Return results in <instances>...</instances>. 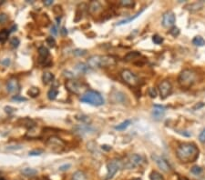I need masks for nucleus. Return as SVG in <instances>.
<instances>
[{
	"label": "nucleus",
	"instance_id": "obj_1",
	"mask_svg": "<svg viewBox=\"0 0 205 180\" xmlns=\"http://www.w3.org/2000/svg\"><path fill=\"white\" fill-rule=\"evenodd\" d=\"M176 156L182 163L194 162L199 157V149L193 143H183L177 147Z\"/></svg>",
	"mask_w": 205,
	"mask_h": 180
},
{
	"label": "nucleus",
	"instance_id": "obj_2",
	"mask_svg": "<svg viewBox=\"0 0 205 180\" xmlns=\"http://www.w3.org/2000/svg\"><path fill=\"white\" fill-rule=\"evenodd\" d=\"M117 64V59L112 56H99L95 55L88 59V66L90 68L109 67Z\"/></svg>",
	"mask_w": 205,
	"mask_h": 180
},
{
	"label": "nucleus",
	"instance_id": "obj_3",
	"mask_svg": "<svg viewBox=\"0 0 205 180\" xmlns=\"http://www.w3.org/2000/svg\"><path fill=\"white\" fill-rule=\"evenodd\" d=\"M80 101L83 103H87L95 107H99L104 104V99L102 96L94 90H88L86 91L82 96L80 97Z\"/></svg>",
	"mask_w": 205,
	"mask_h": 180
},
{
	"label": "nucleus",
	"instance_id": "obj_4",
	"mask_svg": "<svg viewBox=\"0 0 205 180\" xmlns=\"http://www.w3.org/2000/svg\"><path fill=\"white\" fill-rule=\"evenodd\" d=\"M196 78H197V76L194 71L190 70V69H185L180 74L178 81L181 87L189 88L195 83Z\"/></svg>",
	"mask_w": 205,
	"mask_h": 180
},
{
	"label": "nucleus",
	"instance_id": "obj_5",
	"mask_svg": "<svg viewBox=\"0 0 205 180\" xmlns=\"http://www.w3.org/2000/svg\"><path fill=\"white\" fill-rule=\"evenodd\" d=\"M124 167L123 165V161H121L120 159H112L109 161V163L107 164V176L105 180H110L114 176L115 174Z\"/></svg>",
	"mask_w": 205,
	"mask_h": 180
},
{
	"label": "nucleus",
	"instance_id": "obj_6",
	"mask_svg": "<svg viewBox=\"0 0 205 180\" xmlns=\"http://www.w3.org/2000/svg\"><path fill=\"white\" fill-rule=\"evenodd\" d=\"M46 143L48 147L55 153H60L65 148V142L58 136H50Z\"/></svg>",
	"mask_w": 205,
	"mask_h": 180
},
{
	"label": "nucleus",
	"instance_id": "obj_7",
	"mask_svg": "<svg viewBox=\"0 0 205 180\" xmlns=\"http://www.w3.org/2000/svg\"><path fill=\"white\" fill-rule=\"evenodd\" d=\"M121 78L123 81L131 86H136L140 84V79L139 77L129 69H125L121 72Z\"/></svg>",
	"mask_w": 205,
	"mask_h": 180
},
{
	"label": "nucleus",
	"instance_id": "obj_8",
	"mask_svg": "<svg viewBox=\"0 0 205 180\" xmlns=\"http://www.w3.org/2000/svg\"><path fill=\"white\" fill-rule=\"evenodd\" d=\"M142 163V156L138 155V154H132L128 156L125 161H123V165L124 167L128 169H131V168L139 167L140 165H141Z\"/></svg>",
	"mask_w": 205,
	"mask_h": 180
},
{
	"label": "nucleus",
	"instance_id": "obj_9",
	"mask_svg": "<svg viewBox=\"0 0 205 180\" xmlns=\"http://www.w3.org/2000/svg\"><path fill=\"white\" fill-rule=\"evenodd\" d=\"M65 86L67 88L68 91H69L70 93L72 94H75V95H80L83 91V85L79 83L78 81L76 80H68L65 84Z\"/></svg>",
	"mask_w": 205,
	"mask_h": 180
},
{
	"label": "nucleus",
	"instance_id": "obj_10",
	"mask_svg": "<svg viewBox=\"0 0 205 180\" xmlns=\"http://www.w3.org/2000/svg\"><path fill=\"white\" fill-rule=\"evenodd\" d=\"M151 158H152V160L155 162V164L157 165L158 168H160V169H161L163 172L169 173V171L171 170L170 166H169V164H168V162H167L163 157L153 154V155H151Z\"/></svg>",
	"mask_w": 205,
	"mask_h": 180
},
{
	"label": "nucleus",
	"instance_id": "obj_11",
	"mask_svg": "<svg viewBox=\"0 0 205 180\" xmlns=\"http://www.w3.org/2000/svg\"><path fill=\"white\" fill-rule=\"evenodd\" d=\"M159 90H160V95L161 99H165L171 94L172 92V86L168 80L162 81L159 85Z\"/></svg>",
	"mask_w": 205,
	"mask_h": 180
},
{
	"label": "nucleus",
	"instance_id": "obj_12",
	"mask_svg": "<svg viewBox=\"0 0 205 180\" xmlns=\"http://www.w3.org/2000/svg\"><path fill=\"white\" fill-rule=\"evenodd\" d=\"M176 17L172 11H167L162 16V25L164 27H170L175 24Z\"/></svg>",
	"mask_w": 205,
	"mask_h": 180
},
{
	"label": "nucleus",
	"instance_id": "obj_13",
	"mask_svg": "<svg viewBox=\"0 0 205 180\" xmlns=\"http://www.w3.org/2000/svg\"><path fill=\"white\" fill-rule=\"evenodd\" d=\"M166 112V108L160 105H154L152 110V117L155 120H160Z\"/></svg>",
	"mask_w": 205,
	"mask_h": 180
},
{
	"label": "nucleus",
	"instance_id": "obj_14",
	"mask_svg": "<svg viewBox=\"0 0 205 180\" xmlns=\"http://www.w3.org/2000/svg\"><path fill=\"white\" fill-rule=\"evenodd\" d=\"M19 83L16 78H11L9 79L7 85H6V88L9 93H17L19 91Z\"/></svg>",
	"mask_w": 205,
	"mask_h": 180
},
{
	"label": "nucleus",
	"instance_id": "obj_15",
	"mask_svg": "<svg viewBox=\"0 0 205 180\" xmlns=\"http://www.w3.org/2000/svg\"><path fill=\"white\" fill-rule=\"evenodd\" d=\"M76 131L80 136H85V135H88V134L93 133L94 129L91 127H89L88 125H81V126H79L76 127Z\"/></svg>",
	"mask_w": 205,
	"mask_h": 180
},
{
	"label": "nucleus",
	"instance_id": "obj_16",
	"mask_svg": "<svg viewBox=\"0 0 205 180\" xmlns=\"http://www.w3.org/2000/svg\"><path fill=\"white\" fill-rule=\"evenodd\" d=\"M101 9V5L99 2L98 1H92L90 4H89V7H88V10L91 14H96L99 10Z\"/></svg>",
	"mask_w": 205,
	"mask_h": 180
},
{
	"label": "nucleus",
	"instance_id": "obj_17",
	"mask_svg": "<svg viewBox=\"0 0 205 180\" xmlns=\"http://www.w3.org/2000/svg\"><path fill=\"white\" fill-rule=\"evenodd\" d=\"M55 76L52 73L50 72H45L42 76V81L45 85H48L53 82Z\"/></svg>",
	"mask_w": 205,
	"mask_h": 180
},
{
	"label": "nucleus",
	"instance_id": "obj_18",
	"mask_svg": "<svg viewBox=\"0 0 205 180\" xmlns=\"http://www.w3.org/2000/svg\"><path fill=\"white\" fill-rule=\"evenodd\" d=\"M21 173L24 175L25 177H28V178H31V177H34L37 174V170L34 169V168H25L22 169Z\"/></svg>",
	"mask_w": 205,
	"mask_h": 180
},
{
	"label": "nucleus",
	"instance_id": "obj_19",
	"mask_svg": "<svg viewBox=\"0 0 205 180\" xmlns=\"http://www.w3.org/2000/svg\"><path fill=\"white\" fill-rule=\"evenodd\" d=\"M71 180H87V176L83 171H76L72 175Z\"/></svg>",
	"mask_w": 205,
	"mask_h": 180
},
{
	"label": "nucleus",
	"instance_id": "obj_20",
	"mask_svg": "<svg viewBox=\"0 0 205 180\" xmlns=\"http://www.w3.org/2000/svg\"><path fill=\"white\" fill-rule=\"evenodd\" d=\"M144 11V8L143 9H141V11H139V12L137 13L136 15H134L133 16H131V17H129V18H127V19H123V20H121V21H120L119 23H118V25H124V24H128V23H130V22H131V21H133L134 19H136L139 16H141V13Z\"/></svg>",
	"mask_w": 205,
	"mask_h": 180
},
{
	"label": "nucleus",
	"instance_id": "obj_21",
	"mask_svg": "<svg viewBox=\"0 0 205 180\" xmlns=\"http://www.w3.org/2000/svg\"><path fill=\"white\" fill-rule=\"evenodd\" d=\"M89 67L88 65H86L84 63H79L77 66H76V69L79 71V73H82V74H86L89 71Z\"/></svg>",
	"mask_w": 205,
	"mask_h": 180
},
{
	"label": "nucleus",
	"instance_id": "obj_22",
	"mask_svg": "<svg viewBox=\"0 0 205 180\" xmlns=\"http://www.w3.org/2000/svg\"><path fill=\"white\" fill-rule=\"evenodd\" d=\"M38 54H39V57L40 58L43 60L47 59L48 56H49V51L47 48L45 47H41V48H38Z\"/></svg>",
	"mask_w": 205,
	"mask_h": 180
},
{
	"label": "nucleus",
	"instance_id": "obj_23",
	"mask_svg": "<svg viewBox=\"0 0 205 180\" xmlns=\"http://www.w3.org/2000/svg\"><path fill=\"white\" fill-rule=\"evenodd\" d=\"M131 124V120H125V121H123V122H121V124H119L118 126H116L115 127V129H117V130H120V131H122V130H125L127 127H130V125Z\"/></svg>",
	"mask_w": 205,
	"mask_h": 180
},
{
	"label": "nucleus",
	"instance_id": "obj_24",
	"mask_svg": "<svg viewBox=\"0 0 205 180\" xmlns=\"http://www.w3.org/2000/svg\"><path fill=\"white\" fill-rule=\"evenodd\" d=\"M193 44L196 47H203L205 46V40L202 36H197L193 39Z\"/></svg>",
	"mask_w": 205,
	"mask_h": 180
},
{
	"label": "nucleus",
	"instance_id": "obj_25",
	"mask_svg": "<svg viewBox=\"0 0 205 180\" xmlns=\"http://www.w3.org/2000/svg\"><path fill=\"white\" fill-rule=\"evenodd\" d=\"M9 31L7 29H3L0 31V43H5L7 39H8V36H9Z\"/></svg>",
	"mask_w": 205,
	"mask_h": 180
},
{
	"label": "nucleus",
	"instance_id": "obj_26",
	"mask_svg": "<svg viewBox=\"0 0 205 180\" xmlns=\"http://www.w3.org/2000/svg\"><path fill=\"white\" fill-rule=\"evenodd\" d=\"M59 95V90L55 87H52L48 92V97L49 100H54L56 99L57 96Z\"/></svg>",
	"mask_w": 205,
	"mask_h": 180
},
{
	"label": "nucleus",
	"instance_id": "obj_27",
	"mask_svg": "<svg viewBox=\"0 0 205 180\" xmlns=\"http://www.w3.org/2000/svg\"><path fill=\"white\" fill-rule=\"evenodd\" d=\"M150 180H164L163 177L160 173H158L157 171H152L150 174Z\"/></svg>",
	"mask_w": 205,
	"mask_h": 180
},
{
	"label": "nucleus",
	"instance_id": "obj_28",
	"mask_svg": "<svg viewBox=\"0 0 205 180\" xmlns=\"http://www.w3.org/2000/svg\"><path fill=\"white\" fill-rule=\"evenodd\" d=\"M39 93H40V91H39V89L37 88V87H31L28 91H27V94H28V96H30L31 97H36V96L39 95Z\"/></svg>",
	"mask_w": 205,
	"mask_h": 180
},
{
	"label": "nucleus",
	"instance_id": "obj_29",
	"mask_svg": "<svg viewBox=\"0 0 205 180\" xmlns=\"http://www.w3.org/2000/svg\"><path fill=\"white\" fill-rule=\"evenodd\" d=\"M140 56H141V54H140L139 52H137V51L131 52V53H129V54L125 57V60H126V61H131V60L134 59V58H138V57H140Z\"/></svg>",
	"mask_w": 205,
	"mask_h": 180
},
{
	"label": "nucleus",
	"instance_id": "obj_30",
	"mask_svg": "<svg viewBox=\"0 0 205 180\" xmlns=\"http://www.w3.org/2000/svg\"><path fill=\"white\" fill-rule=\"evenodd\" d=\"M10 45L13 48H18V46L20 45V40L17 37H12L10 40Z\"/></svg>",
	"mask_w": 205,
	"mask_h": 180
},
{
	"label": "nucleus",
	"instance_id": "obj_31",
	"mask_svg": "<svg viewBox=\"0 0 205 180\" xmlns=\"http://www.w3.org/2000/svg\"><path fill=\"white\" fill-rule=\"evenodd\" d=\"M191 172L193 173V175H195V176H199L200 174L203 173V168H201V167H198V166H194L191 169Z\"/></svg>",
	"mask_w": 205,
	"mask_h": 180
},
{
	"label": "nucleus",
	"instance_id": "obj_32",
	"mask_svg": "<svg viewBox=\"0 0 205 180\" xmlns=\"http://www.w3.org/2000/svg\"><path fill=\"white\" fill-rule=\"evenodd\" d=\"M121 6L125 7H131L135 5L134 1H131V0H122L121 1Z\"/></svg>",
	"mask_w": 205,
	"mask_h": 180
},
{
	"label": "nucleus",
	"instance_id": "obj_33",
	"mask_svg": "<svg viewBox=\"0 0 205 180\" xmlns=\"http://www.w3.org/2000/svg\"><path fill=\"white\" fill-rule=\"evenodd\" d=\"M152 41L156 45H160L163 42V37H161L159 35H154V36H152Z\"/></svg>",
	"mask_w": 205,
	"mask_h": 180
},
{
	"label": "nucleus",
	"instance_id": "obj_34",
	"mask_svg": "<svg viewBox=\"0 0 205 180\" xmlns=\"http://www.w3.org/2000/svg\"><path fill=\"white\" fill-rule=\"evenodd\" d=\"M74 55L75 56H78V57H81V56H84L87 54V50H85V49H79V48H78V49H76V50H74Z\"/></svg>",
	"mask_w": 205,
	"mask_h": 180
},
{
	"label": "nucleus",
	"instance_id": "obj_35",
	"mask_svg": "<svg viewBox=\"0 0 205 180\" xmlns=\"http://www.w3.org/2000/svg\"><path fill=\"white\" fill-rule=\"evenodd\" d=\"M169 34H170L171 36H174V37H176V36H179V34H180V29H179L178 27H176V26H173V27L169 30Z\"/></svg>",
	"mask_w": 205,
	"mask_h": 180
},
{
	"label": "nucleus",
	"instance_id": "obj_36",
	"mask_svg": "<svg viewBox=\"0 0 205 180\" xmlns=\"http://www.w3.org/2000/svg\"><path fill=\"white\" fill-rule=\"evenodd\" d=\"M47 43L50 48H55V46H56V41L54 39V37H52V36H48L47 38Z\"/></svg>",
	"mask_w": 205,
	"mask_h": 180
},
{
	"label": "nucleus",
	"instance_id": "obj_37",
	"mask_svg": "<svg viewBox=\"0 0 205 180\" xmlns=\"http://www.w3.org/2000/svg\"><path fill=\"white\" fill-rule=\"evenodd\" d=\"M158 95V92L157 90H156V88H154V87H150V89H149V96H150L151 98H155Z\"/></svg>",
	"mask_w": 205,
	"mask_h": 180
},
{
	"label": "nucleus",
	"instance_id": "obj_38",
	"mask_svg": "<svg viewBox=\"0 0 205 180\" xmlns=\"http://www.w3.org/2000/svg\"><path fill=\"white\" fill-rule=\"evenodd\" d=\"M41 154H43V150L41 149H34L29 152V156H40Z\"/></svg>",
	"mask_w": 205,
	"mask_h": 180
},
{
	"label": "nucleus",
	"instance_id": "obj_39",
	"mask_svg": "<svg viewBox=\"0 0 205 180\" xmlns=\"http://www.w3.org/2000/svg\"><path fill=\"white\" fill-rule=\"evenodd\" d=\"M76 118H77L78 120H80V121H82L83 123H88V122L89 121V118H88V117H87V116H84V115L77 116V117H76Z\"/></svg>",
	"mask_w": 205,
	"mask_h": 180
},
{
	"label": "nucleus",
	"instance_id": "obj_40",
	"mask_svg": "<svg viewBox=\"0 0 205 180\" xmlns=\"http://www.w3.org/2000/svg\"><path fill=\"white\" fill-rule=\"evenodd\" d=\"M199 140H200V142L203 143V144H204L205 143V128L204 129H203L202 132L200 133V135H199Z\"/></svg>",
	"mask_w": 205,
	"mask_h": 180
},
{
	"label": "nucleus",
	"instance_id": "obj_41",
	"mask_svg": "<svg viewBox=\"0 0 205 180\" xmlns=\"http://www.w3.org/2000/svg\"><path fill=\"white\" fill-rule=\"evenodd\" d=\"M70 167H71L70 164H64V165H62V166L60 167L59 170H60V171H67L68 169L70 168Z\"/></svg>",
	"mask_w": 205,
	"mask_h": 180
},
{
	"label": "nucleus",
	"instance_id": "obj_42",
	"mask_svg": "<svg viewBox=\"0 0 205 180\" xmlns=\"http://www.w3.org/2000/svg\"><path fill=\"white\" fill-rule=\"evenodd\" d=\"M7 20V16L6 14H0V24H4Z\"/></svg>",
	"mask_w": 205,
	"mask_h": 180
},
{
	"label": "nucleus",
	"instance_id": "obj_43",
	"mask_svg": "<svg viewBox=\"0 0 205 180\" xmlns=\"http://www.w3.org/2000/svg\"><path fill=\"white\" fill-rule=\"evenodd\" d=\"M50 32H51V34H52L53 36H57V35H58V27H57V25H53L52 27H51V29H50Z\"/></svg>",
	"mask_w": 205,
	"mask_h": 180
},
{
	"label": "nucleus",
	"instance_id": "obj_44",
	"mask_svg": "<svg viewBox=\"0 0 205 180\" xmlns=\"http://www.w3.org/2000/svg\"><path fill=\"white\" fill-rule=\"evenodd\" d=\"M14 101H26V98L20 96H15L12 98Z\"/></svg>",
	"mask_w": 205,
	"mask_h": 180
},
{
	"label": "nucleus",
	"instance_id": "obj_45",
	"mask_svg": "<svg viewBox=\"0 0 205 180\" xmlns=\"http://www.w3.org/2000/svg\"><path fill=\"white\" fill-rule=\"evenodd\" d=\"M10 63H11V61H10L9 58H5L4 60H2V62H1V64L3 66H5V67H8L10 65Z\"/></svg>",
	"mask_w": 205,
	"mask_h": 180
},
{
	"label": "nucleus",
	"instance_id": "obj_46",
	"mask_svg": "<svg viewBox=\"0 0 205 180\" xmlns=\"http://www.w3.org/2000/svg\"><path fill=\"white\" fill-rule=\"evenodd\" d=\"M20 148H22V146L21 145H11V146H8L7 147V149H9V150H17V149H20Z\"/></svg>",
	"mask_w": 205,
	"mask_h": 180
},
{
	"label": "nucleus",
	"instance_id": "obj_47",
	"mask_svg": "<svg viewBox=\"0 0 205 180\" xmlns=\"http://www.w3.org/2000/svg\"><path fill=\"white\" fill-rule=\"evenodd\" d=\"M60 33L62 36H67L68 35V30L66 29V27H62V29L60 30Z\"/></svg>",
	"mask_w": 205,
	"mask_h": 180
},
{
	"label": "nucleus",
	"instance_id": "obj_48",
	"mask_svg": "<svg viewBox=\"0 0 205 180\" xmlns=\"http://www.w3.org/2000/svg\"><path fill=\"white\" fill-rule=\"evenodd\" d=\"M64 76H68V77H73V76H74V75H73L72 73L69 72V71H65V72H64Z\"/></svg>",
	"mask_w": 205,
	"mask_h": 180
},
{
	"label": "nucleus",
	"instance_id": "obj_49",
	"mask_svg": "<svg viewBox=\"0 0 205 180\" xmlns=\"http://www.w3.org/2000/svg\"><path fill=\"white\" fill-rule=\"evenodd\" d=\"M44 4H45L46 6H50V5L53 4V1H52V0H45V1H44Z\"/></svg>",
	"mask_w": 205,
	"mask_h": 180
},
{
	"label": "nucleus",
	"instance_id": "obj_50",
	"mask_svg": "<svg viewBox=\"0 0 205 180\" xmlns=\"http://www.w3.org/2000/svg\"><path fill=\"white\" fill-rule=\"evenodd\" d=\"M102 149H105V150H110V149H111V146L107 145H102Z\"/></svg>",
	"mask_w": 205,
	"mask_h": 180
},
{
	"label": "nucleus",
	"instance_id": "obj_51",
	"mask_svg": "<svg viewBox=\"0 0 205 180\" xmlns=\"http://www.w3.org/2000/svg\"><path fill=\"white\" fill-rule=\"evenodd\" d=\"M17 26L16 25H14L12 27H11V29L9 30V33H12L14 31H16V30H17Z\"/></svg>",
	"mask_w": 205,
	"mask_h": 180
},
{
	"label": "nucleus",
	"instance_id": "obj_52",
	"mask_svg": "<svg viewBox=\"0 0 205 180\" xmlns=\"http://www.w3.org/2000/svg\"><path fill=\"white\" fill-rule=\"evenodd\" d=\"M0 180H5L4 178H0Z\"/></svg>",
	"mask_w": 205,
	"mask_h": 180
},
{
	"label": "nucleus",
	"instance_id": "obj_53",
	"mask_svg": "<svg viewBox=\"0 0 205 180\" xmlns=\"http://www.w3.org/2000/svg\"><path fill=\"white\" fill-rule=\"evenodd\" d=\"M134 180H141V179H139V178H138V179H134Z\"/></svg>",
	"mask_w": 205,
	"mask_h": 180
}]
</instances>
